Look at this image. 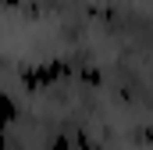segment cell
Returning a JSON list of instances; mask_svg holds the SVG:
<instances>
[{"label": "cell", "mask_w": 153, "mask_h": 150, "mask_svg": "<svg viewBox=\"0 0 153 150\" xmlns=\"http://www.w3.org/2000/svg\"><path fill=\"white\" fill-rule=\"evenodd\" d=\"M64 75H71V64H64V61H46V64H36V68H25V72H22V82H25L29 89H43V86L61 82Z\"/></svg>", "instance_id": "cell-1"}, {"label": "cell", "mask_w": 153, "mask_h": 150, "mask_svg": "<svg viewBox=\"0 0 153 150\" xmlns=\"http://www.w3.org/2000/svg\"><path fill=\"white\" fill-rule=\"evenodd\" d=\"M14 122H18V104L11 100V93L0 89V132H7Z\"/></svg>", "instance_id": "cell-2"}]
</instances>
